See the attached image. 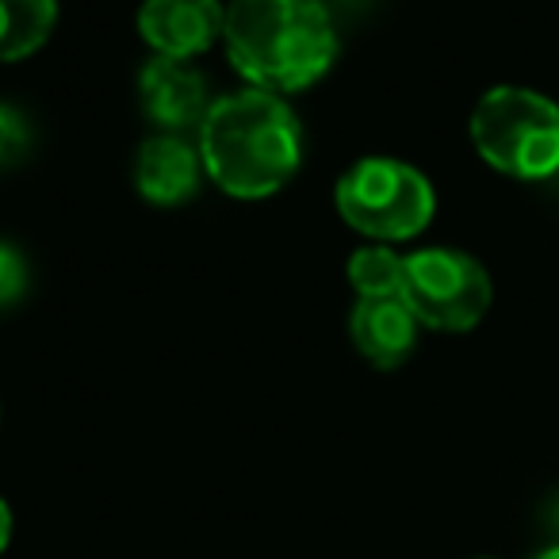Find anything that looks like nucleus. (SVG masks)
Instances as JSON below:
<instances>
[{
    "mask_svg": "<svg viewBox=\"0 0 559 559\" xmlns=\"http://www.w3.org/2000/svg\"><path fill=\"white\" fill-rule=\"evenodd\" d=\"M349 337L360 357L376 368H399L418 342V319L399 296L391 299H357L349 314Z\"/></svg>",
    "mask_w": 559,
    "mask_h": 559,
    "instance_id": "1a4fd4ad",
    "label": "nucleus"
},
{
    "mask_svg": "<svg viewBox=\"0 0 559 559\" xmlns=\"http://www.w3.org/2000/svg\"><path fill=\"white\" fill-rule=\"evenodd\" d=\"M337 211L357 234L376 241L418 238L433 218V185L395 157H365L337 180Z\"/></svg>",
    "mask_w": 559,
    "mask_h": 559,
    "instance_id": "20e7f679",
    "label": "nucleus"
},
{
    "mask_svg": "<svg viewBox=\"0 0 559 559\" xmlns=\"http://www.w3.org/2000/svg\"><path fill=\"white\" fill-rule=\"evenodd\" d=\"M200 173V146H188L180 134H157V139L142 142L139 162H134V188L142 200L157 203V207H177L195 195Z\"/></svg>",
    "mask_w": 559,
    "mask_h": 559,
    "instance_id": "6e6552de",
    "label": "nucleus"
},
{
    "mask_svg": "<svg viewBox=\"0 0 559 559\" xmlns=\"http://www.w3.org/2000/svg\"><path fill=\"white\" fill-rule=\"evenodd\" d=\"M226 9L218 0H142L139 35L157 58L192 62L223 35Z\"/></svg>",
    "mask_w": 559,
    "mask_h": 559,
    "instance_id": "423d86ee",
    "label": "nucleus"
},
{
    "mask_svg": "<svg viewBox=\"0 0 559 559\" xmlns=\"http://www.w3.org/2000/svg\"><path fill=\"white\" fill-rule=\"evenodd\" d=\"M58 27V0H0V62H24Z\"/></svg>",
    "mask_w": 559,
    "mask_h": 559,
    "instance_id": "9d476101",
    "label": "nucleus"
},
{
    "mask_svg": "<svg viewBox=\"0 0 559 559\" xmlns=\"http://www.w3.org/2000/svg\"><path fill=\"white\" fill-rule=\"evenodd\" d=\"M9 540H12V513L4 506V498H0V551L9 548Z\"/></svg>",
    "mask_w": 559,
    "mask_h": 559,
    "instance_id": "4468645a",
    "label": "nucleus"
},
{
    "mask_svg": "<svg viewBox=\"0 0 559 559\" xmlns=\"http://www.w3.org/2000/svg\"><path fill=\"white\" fill-rule=\"evenodd\" d=\"M472 142L506 177L544 180L559 173V108L533 88L498 85L475 104Z\"/></svg>",
    "mask_w": 559,
    "mask_h": 559,
    "instance_id": "7ed1b4c3",
    "label": "nucleus"
},
{
    "mask_svg": "<svg viewBox=\"0 0 559 559\" xmlns=\"http://www.w3.org/2000/svg\"><path fill=\"white\" fill-rule=\"evenodd\" d=\"M27 150V123L16 111L0 108V162H12Z\"/></svg>",
    "mask_w": 559,
    "mask_h": 559,
    "instance_id": "ddd939ff",
    "label": "nucleus"
},
{
    "mask_svg": "<svg viewBox=\"0 0 559 559\" xmlns=\"http://www.w3.org/2000/svg\"><path fill=\"white\" fill-rule=\"evenodd\" d=\"M27 292V264L20 249L0 241V307H12Z\"/></svg>",
    "mask_w": 559,
    "mask_h": 559,
    "instance_id": "f8f14e48",
    "label": "nucleus"
},
{
    "mask_svg": "<svg viewBox=\"0 0 559 559\" xmlns=\"http://www.w3.org/2000/svg\"><path fill=\"white\" fill-rule=\"evenodd\" d=\"M223 43L234 70L272 96L319 85L337 58L334 16L322 0H230Z\"/></svg>",
    "mask_w": 559,
    "mask_h": 559,
    "instance_id": "f257e3e1",
    "label": "nucleus"
},
{
    "mask_svg": "<svg viewBox=\"0 0 559 559\" xmlns=\"http://www.w3.org/2000/svg\"><path fill=\"white\" fill-rule=\"evenodd\" d=\"M349 284L360 299H391L403 292V257L391 246H365L349 257Z\"/></svg>",
    "mask_w": 559,
    "mask_h": 559,
    "instance_id": "9b49d317",
    "label": "nucleus"
},
{
    "mask_svg": "<svg viewBox=\"0 0 559 559\" xmlns=\"http://www.w3.org/2000/svg\"><path fill=\"white\" fill-rule=\"evenodd\" d=\"M536 559H559V544H556V548H548V551H540Z\"/></svg>",
    "mask_w": 559,
    "mask_h": 559,
    "instance_id": "2eb2a0df",
    "label": "nucleus"
},
{
    "mask_svg": "<svg viewBox=\"0 0 559 559\" xmlns=\"http://www.w3.org/2000/svg\"><path fill=\"white\" fill-rule=\"evenodd\" d=\"M406 307L414 311L418 326L464 334L479 326L490 311V276L472 253L460 249H418L403 257V292Z\"/></svg>",
    "mask_w": 559,
    "mask_h": 559,
    "instance_id": "39448f33",
    "label": "nucleus"
},
{
    "mask_svg": "<svg viewBox=\"0 0 559 559\" xmlns=\"http://www.w3.org/2000/svg\"><path fill=\"white\" fill-rule=\"evenodd\" d=\"M139 100L150 123H157L165 134H180L188 127H200L207 116V85L192 62L177 58H150L139 73Z\"/></svg>",
    "mask_w": 559,
    "mask_h": 559,
    "instance_id": "0eeeda50",
    "label": "nucleus"
},
{
    "mask_svg": "<svg viewBox=\"0 0 559 559\" xmlns=\"http://www.w3.org/2000/svg\"><path fill=\"white\" fill-rule=\"evenodd\" d=\"M203 173L238 200L288 188L304 162V134L284 96L241 88L218 96L200 123Z\"/></svg>",
    "mask_w": 559,
    "mask_h": 559,
    "instance_id": "f03ea898",
    "label": "nucleus"
}]
</instances>
